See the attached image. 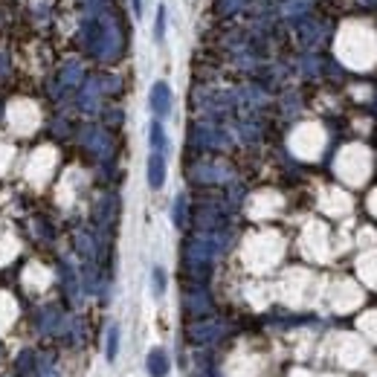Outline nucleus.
Wrapping results in <instances>:
<instances>
[{"label":"nucleus","mask_w":377,"mask_h":377,"mask_svg":"<svg viewBox=\"0 0 377 377\" xmlns=\"http://www.w3.org/2000/svg\"><path fill=\"white\" fill-rule=\"evenodd\" d=\"M154 293H157V296H162V290H165V273L160 270V267H154Z\"/></svg>","instance_id":"nucleus-7"},{"label":"nucleus","mask_w":377,"mask_h":377,"mask_svg":"<svg viewBox=\"0 0 377 377\" xmlns=\"http://www.w3.org/2000/svg\"><path fill=\"white\" fill-rule=\"evenodd\" d=\"M162 183H165V157H162V151H154L148 157V186L162 189Z\"/></svg>","instance_id":"nucleus-2"},{"label":"nucleus","mask_w":377,"mask_h":377,"mask_svg":"<svg viewBox=\"0 0 377 377\" xmlns=\"http://www.w3.org/2000/svg\"><path fill=\"white\" fill-rule=\"evenodd\" d=\"M116 354H119V328H116V325H110V328H108V348H105V357L113 363V360H116Z\"/></svg>","instance_id":"nucleus-5"},{"label":"nucleus","mask_w":377,"mask_h":377,"mask_svg":"<svg viewBox=\"0 0 377 377\" xmlns=\"http://www.w3.org/2000/svg\"><path fill=\"white\" fill-rule=\"evenodd\" d=\"M148 374L151 377H165V374H169V357H165V351L154 348L148 354Z\"/></svg>","instance_id":"nucleus-3"},{"label":"nucleus","mask_w":377,"mask_h":377,"mask_svg":"<svg viewBox=\"0 0 377 377\" xmlns=\"http://www.w3.org/2000/svg\"><path fill=\"white\" fill-rule=\"evenodd\" d=\"M148 140H151V148H154V151H165V131H162L160 122H151Z\"/></svg>","instance_id":"nucleus-4"},{"label":"nucleus","mask_w":377,"mask_h":377,"mask_svg":"<svg viewBox=\"0 0 377 377\" xmlns=\"http://www.w3.org/2000/svg\"><path fill=\"white\" fill-rule=\"evenodd\" d=\"M148 105L157 116H169L172 113V88L165 81H157L151 88V96H148Z\"/></svg>","instance_id":"nucleus-1"},{"label":"nucleus","mask_w":377,"mask_h":377,"mask_svg":"<svg viewBox=\"0 0 377 377\" xmlns=\"http://www.w3.org/2000/svg\"><path fill=\"white\" fill-rule=\"evenodd\" d=\"M131 4H134V15L140 18L143 15V0H131Z\"/></svg>","instance_id":"nucleus-8"},{"label":"nucleus","mask_w":377,"mask_h":377,"mask_svg":"<svg viewBox=\"0 0 377 377\" xmlns=\"http://www.w3.org/2000/svg\"><path fill=\"white\" fill-rule=\"evenodd\" d=\"M154 38H157V41L165 38V6L157 9V18H154Z\"/></svg>","instance_id":"nucleus-6"}]
</instances>
